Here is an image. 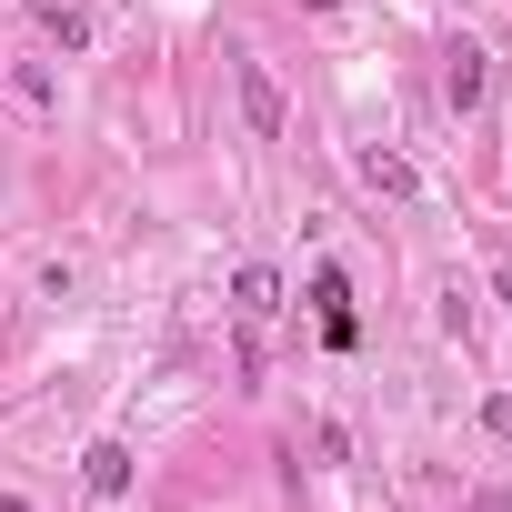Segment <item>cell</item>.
<instances>
[{
  "label": "cell",
  "mask_w": 512,
  "mask_h": 512,
  "mask_svg": "<svg viewBox=\"0 0 512 512\" xmlns=\"http://www.w3.org/2000/svg\"><path fill=\"white\" fill-rule=\"evenodd\" d=\"M11 91H21L31 111H61V71H51V61H21V71H11Z\"/></svg>",
  "instance_id": "obj_7"
},
{
  "label": "cell",
  "mask_w": 512,
  "mask_h": 512,
  "mask_svg": "<svg viewBox=\"0 0 512 512\" xmlns=\"http://www.w3.org/2000/svg\"><path fill=\"white\" fill-rule=\"evenodd\" d=\"M231 312H241V322H272V312H282V272H272V262H241V272H231Z\"/></svg>",
  "instance_id": "obj_6"
},
{
  "label": "cell",
  "mask_w": 512,
  "mask_h": 512,
  "mask_svg": "<svg viewBox=\"0 0 512 512\" xmlns=\"http://www.w3.org/2000/svg\"><path fill=\"white\" fill-rule=\"evenodd\" d=\"M482 432H492V442L512 452V392H492V402H482Z\"/></svg>",
  "instance_id": "obj_8"
},
{
  "label": "cell",
  "mask_w": 512,
  "mask_h": 512,
  "mask_svg": "<svg viewBox=\"0 0 512 512\" xmlns=\"http://www.w3.org/2000/svg\"><path fill=\"white\" fill-rule=\"evenodd\" d=\"M312 11H332V0H312Z\"/></svg>",
  "instance_id": "obj_11"
},
{
  "label": "cell",
  "mask_w": 512,
  "mask_h": 512,
  "mask_svg": "<svg viewBox=\"0 0 512 512\" xmlns=\"http://www.w3.org/2000/svg\"><path fill=\"white\" fill-rule=\"evenodd\" d=\"M482 101H492V51L482 41H442V111L472 121Z\"/></svg>",
  "instance_id": "obj_1"
},
{
  "label": "cell",
  "mask_w": 512,
  "mask_h": 512,
  "mask_svg": "<svg viewBox=\"0 0 512 512\" xmlns=\"http://www.w3.org/2000/svg\"><path fill=\"white\" fill-rule=\"evenodd\" d=\"M462 512H512V482H472V502Z\"/></svg>",
  "instance_id": "obj_9"
},
{
  "label": "cell",
  "mask_w": 512,
  "mask_h": 512,
  "mask_svg": "<svg viewBox=\"0 0 512 512\" xmlns=\"http://www.w3.org/2000/svg\"><path fill=\"white\" fill-rule=\"evenodd\" d=\"M352 171H362V181H372L382 201H422V171H412V161H402L392 141H362V151H352Z\"/></svg>",
  "instance_id": "obj_3"
},
{
  "label": "cell",
  "mask_w": 512,
  "mask_h": 512,
  "mask_svg": "<svg viewBox=\"0 0 512 512\" xmlns=\"http://www.w3.org/2000/svg\"><path fill=\"white\" fill-rule=\"evenodd\" d=\"M31 31L61 51V61H81L91 41H101V21H91V0H31Z\"/></svg>",
  "instance_id": "obj_2"
},
{
  "label": "cell",
  "mask_w": 512,
  "mask_h": 512,
  "mask_svg": "<svg viewBox=\"0 0 512 512\" xmlns=\"http://www.w3.org/2000/svg\"><path fill=\"white\" fill-rule=\"evenodd\" d=\"M0 512H31V502H11V492H0Z\"/></svg>",
  "instance_id": "obj_10"
},
{
  "label": "cell",
  "mask_w": 512,
  "mask_h": 512,
  "mask_svg": "<svg viewBox=\"0 0 512 512\" xmlns=\"http://www.w3.org/2000/svg\"><path fill=\"white\" fill-rule=\"evenodd\" d=\"M81 482H91V502H131V442H91Z\"/></svg>",
  "instance_id": "obj_5"
},
{
  "label": "cell",
  "mask_w": 512,
  "mask_h": 512,
  "mask_svg": "<svg viewBox=\"0 0 512 512\" xmlns=\"http://www.w3.org/2000/svg\"><path fill=\"white\" fill-rule=\"evenodd\" d=\"M241 121H251V141H282V121H292L282 111V81L262 61H241Z\"/></svg>",
  "instance_id": "obj_4"
}]
</instances>
